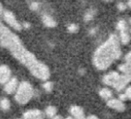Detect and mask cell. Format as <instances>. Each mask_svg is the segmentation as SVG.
Returning a JSON list of instances; mask_svg holds the SVG:
<instances>
[{
    "mask_svg": "<svg viewBox=\"0 0 131 119\" xmlns=\"http://www.w3.org/2000/svg\"><path fill=\"white\" fill-rule=\"evenodd\" d=\"M53 119H64L62 116H60V115H54V117H53Z\"/></svg>",
    "mask_w": 131,
    "mask_h": 119,
    "instance_id": "25",
    "label": "cell"
},
{
    "mask_svg": "<svg viewBox=\"0 0 131 119\" xmlns=\"http://www.w3.org/2000/svg\"><path fill=\"white\" fill-rule=\"evenodd\" d=\"M56 112H57V110L54 106H48V107L45 109V114H46L47 116L49 117V118H53L54 115H56Z\"/></svg>",
    "mask_w": 131,
    "mask_h": 119,
    "instance_id": "16",
    "label": "cell"
},
{
    "mask_svg": "<svg viewBox=\"0 0 131 119\" xmlns=\"http://www.w3.org/2000/svg\"><path fill=\"white\" fill-rule=\"evenodd\" d=\"M107 105L108 107L119 111V112H123L126 109V106H125L123 101H121L120 99H110V100H108Z\"/></svg>",
    "mask_w": 131,
    "mask_h": 119,
    "instance_id": "9",
    "label": "cell"
},
{
    "mask_svg": "<svg viewBox=\"0 0 131 119\" xmlns=\"http://www.w3.org/2000/svg\"><path fill=\"white\" fill-rule=\"evenodd\" d=\"M121 55L122 51L119 39L115 34H112L95 51L93 64L99 70H105L115 60L119 59Z\"/></svg>",
    "mask_w": 131,
    "mask_h": 119,
    "instance_id": "2",
    "label": "cell"
},
{
    "mask_svg": "<svg viewBox=\"0 0 131 119\" xmlns=\"http://www.w3.org/2000/svg\"><path fill=\"white\" fill-rule=\"evenodd\" d=\"M112 95H113L112 91L109 89H107V88L102 89L101 91H100V96H101L103 99H104V100H110Z\"/></svg>",
    "mask_w": 131,
    "mask_h": 119,
    "instance_id": "15",
    "label": "cell"
},
{
    "mask_svg": "<svg viewBox=\"0 0 131 119\" xmlns=\"http://www.w3.org/2000/svg\"><path fill=\"white\" fill-rule=\"evenodd\" d=\"M11 79V71L7 66H0V83L6 84Z\"/></svg>",
    "mask_w": 131,
    "mask_h": 119,
    "instance_id": "8",
    "label": "cell"
},
{
    "mask_svg": "<svg viewBox=\"0 0 131 119\" xmlns=\"http://www.w3.org/2000/svg\"><path fill=\"white\" fill-rule=\"evenodd\" d=\"M18 87H19V81H18V79H17L16 78H11V79L5 84L4 90H5V91L7 93L12 94V93H14V92H16Z\"/></svg>",
    "mask_w": 131,
    "mask_h": 119,
    "instance_id": "10",
    "label": "cell"
},
{
    "mask_svg": "<svg viewBox=\"0 0 131 119\" xmlns=\"http://www.w3.org/2000/svg\"><path fill=\"white\" fill-rule=\"evenodd\" d=\"M70 113L72 114V116L75 119H85L86 116H85L84 111L81 107L80 106H77V105H74L70 108Z\"/></svg>",
    "mask_w": 131,
    "mask_h": 119,
    "instance_id": "13",
    "label": "cell"
},
{
    "mask_svg": "<svg viewBox=\"0 0 131 119\" xmlns=\"http://www.w3.org/2000/svg\"><path fill=\"white\" fill-rule=\"evenodd\" d=\"M42 23L45 24L46 27H49V28H54L56 26V22L51 16L49 15H42Z\"/></svg>",
    "mask_w": 131,
    "mask_h": 119,
    "instance_id": "14",
    "label": "cell"
},
{
    "mask_svg": "<svg viewBox=\"0 0 131 119\" xmlns=\"http://www.w3.org/2000/svg\"><path fill=\"white\" fill-rule=\"evenodd\" d=\"M119 70L123 74H131V51L126 56L125 63L119 66Z\"/></svg>",
    "mask_w": 131,
    "mask_h": 119,
    "instance_id": "12",
    "label": "cell"
},
{
    "mask_svg": "<svg viewBox=\"0 0 131 119\" xmlns=\"http://www.w3.org/2000/svg\"><path fill=\"white\" fill-rule=\"evenodd\" d=\"M1 14H3V7H2V5L0 4V15Z\"/></svg>",
    "mask_w": 131,
    "mask_h": 119,
    "instance_id": "26",
    "label": "cell"
},
{
    "mask_svg": "<svg viewBox=\"0 0 131 119\" xmlns=\"http://www.w3.org/2000/svg\"><path fill=\"white\" fill-rule=\"evenodd\" d=\"M3 18H4V20H5L12 29H14V30H20L21 29H22V25L18 21V19H16L15 15L13 14L11 11L7 10V11L3 12Z\"/></svg>",
    "mask_w": 131,
    "mask_h": 119,
    "instance_id": "5",
    "label": "cell"
},
{
    "mask_svg": "<svg viewBox=\"0 0 131 119\" xmlns=\"http://www.w3.org/2000/svg\"><path fill=\"white\" fill-rule=\"evenodd\" d=\"M104 1H106V2H109V1H112V0H104Z\"/></svg>",
    "mask_w": 131,
    "mask_h": 119,
    "instance_id": "29",
    "label": "cell"
},
{
    "mask_svg": "<svg viewBox=\"0 0 131 119\" xmlns=\"http://www.w3.org/2000/svg\"><path fill=\"white\" fill-rule=\"evenodd\" d=\"M117 7H118V8H119L120 10H125V9H126V5H125V4H123V3H119Z\"/></svg>",
    "mask_w": 131,
    "mask_h": 119,
    "instance_id": "23",
    "label": "cell"
},
{
    "mask_svg": "<svg viewBox=\"0 0 131 119\" xmlns=\"http://www.w3.org/2000/svg\"><path fill=\"white\" fill-rule=\"evenodd\" d=\"M34 95L33 87L27 81L21 82L15 92V100L19 104L28 103Z\"/></svg>",
    "mask_w": 131,
    "mask_h": 119,
    "instance_id": "3",
    "label": "cell"
},
{
    "mask_svg": "<svg viewBox=\"0 0 131 119\" xmlns=\"http://www.w3.org/2000/svg\"><path fill=\"white\" fill-rule=\"evenodd\" d=\"M116 28L120 31V41H121V42L123 45H127L130 42V34L128 33V28H127L126 22L121 19V20L118 21Z\"/></svg>",
    "mask_w": 131,
    "mask_h": 119,
    "instance_id": "4",
    "label": "cell"
},
{
    "mask_svg": "<svg viewBox=\"0 0 131 119\" xmlns=\"http://www.w3.org/2000/svg\"><path fill=\"white\" fill-rule=\"evenodd\" d=\"M43 89L45 90L46 91H51L52 89H53V83L52 82L47 81L43 84Z\"/></svg>",
    "mask_w": 131,
    "mask_h": 119,
    "instance_id": "20",
    "label": "cell"
},
{
    "mask_svg": "<svg viewBox=\"0 0 131 119\" xmlns=\"http://www.w3.org/2000/svg\"><path fill=\"white\" fill-rule=\"evenodd\" d=\"M129 82H131V74H123L120 75V78L117 81L116 85L115 86V89L117 91H121L127 86Z\"/></svg>",
    "mask_w": 131,
    "mask_h": 119,
    "instance_id": "7",
    "label": "cell"
},
{
    "mask_svg": "<svg viewBox=\"0 0 131 119\" xmlns=\"http://www.w3.org/2000/svg\"><path fill=\"white\" fill-rule=\"evenodd\" d=\"M0 108L4 111H7L10 108V102L7 98H4L0 101Z\"/></svg>",
    "mask_w": 131,
    "mask_h": 119,
    "instance_id": "17",
    "label": "cell"
},
{
    "mask_svg": "<svg viewBox=\"0 0 131 119\" xmlns=\"http://www.w3.org/2000/svg\"><path fill=\"white\" fill-rule=\"evenodd\" d=\"M93 16H94V11H92V10H91V11H88L86 13V15H85V20L86 21H90L91 20V19H93Z\"/></svg>",
    "mask_w": 131,
    "mask_h": 119,
    "instance_id": "19",
    "label": "cell"
},
{
    "mask_svg": "<svg viewBox=\"0 0 131 119\" xmlns=\"http://www.w3.org/2000/svg\"><path fill=\"white\" fill-rule=\"evenodd\" d=\"M68 31H69V33H77L78 30H79V26H78L77 24H70V25L68 26Z\"/></svg>",
    "mask_w": 131,
    "mask_h": 119,
    "instance_id": "18",
    "label": "cell"
},
{
    "mask_svg": "<svg viewBox=\"0 0 131 119\" xmlns=\"http://www.w3.org/2000/svg\"><path fill=\"white\" fill-rule=\"evenodd\" d=\"M66 119H75V118H74L73 116H69V117H67Z\"/></svg>",
    "mask_w": 131,
    "mask_h": 119,
    "instance_id": "28",
    "label": "cell"
},
{
    "mask_svg": "<svg viewBox=\"0 0 131 119\" xmlns=\"http://www.w3.org/2000/svg\"><path fill=\"white\" fill-rule=\"evenodd\" d=\"M85 119H99L97 116H95V115H90L89 117H86Z\"/></svg>",
    "mask_w": 131,
    "mask_h": 119,
    "instance_id": "24",
    "label": "cell"
},
{
    "mask_svg": "<svg viewBox=\"0 0 131 119\" xmlns=\"http://www.w3.org/2000/svg\"><path fill=\"white\" fill-rule=\"evenodd\" d=\"M119 78H120L119 73L116 72V71H112V72H110L109 74L104 76L103 81V83L105 85H107V86H111L115 88V86L116 85Z\"/></svg>",
    "mask_w": 131,
    "mask_h": 119,
    "instance_id": "6",
    "label": "cell"
},
{
    "mask_svg": "<svg viewBox=\"0 0 131 119\" xmlns=\"http://www.w3.org/2000/svg\"><path fill=\"white\" fill-rule=\"evenodd\" d=\"M125 95L126 97V100H131V87H127L125 91Z\"/></svg>",
    "mask_w": 131,
    "mask_h": 119,
    "instance_id": "21",
    "label": "cell"
},
{
    "mask_svg": "<svg viewBox=\"0 0 131 119\" xmlns=\"http://www.w3.org/2000/svg\"><path fill=\"white\" fill-rule=\"evenodd\" d=\"M38 7H39V4L38 3H36V2H33L31 5H30V8L32 10H36V9H38Z\"/></svg>",
    "mask_w": 131,
    "mask_h": 119,
    "instance_id": "22",
    "label": "cell"
},
{
    "mask_svg": "<svg viewBox=\"0 0 131 119\" xmlns=\"http://www.w3.org/2000/svg\"><path fill=\"white\" fill-rule=\"evenodd\" d=\"M0 45L9 50L12 56L23 64L35 78L41 80H46L50 78L48 67L40 62L34 55L26 49L19 36L4 24L0 29Z\"/></svg>",
    "mask_w": 131,
    "mask_h": 119,
    "instance_id": "1",
    "label": "cell"
},
{
    "mask_svg": "<svg viewBox=\"0 0 131 119\" xmlns=\"http://www.w3.org/2000/svg\"><path fill=\"white\" fill-rule=\"evenodd\" d=\"M130 22H131V19H130Z\"/></svg>",
    "mask_w": 131,
    "mask_h": 119,
    "instance_id": "30",
    "label": "cell"
},
{
    "mask_svg": "<svg viewBox=\"0 0 131 119\" xmlns=\"http://www.w3.org/2000/svg\"><path fill=\"white\" fill-rule=\"evenodd\" d=\"M128 7L131 8V0H128Z\"/></svg>",
    "mask_w": 131,
    "mask_h": 119,
    "instance_id": "27",
    "label": "cell"
},
{
    "mask_svg": "<svg viewBox=\"0 0 131 119\" xmlns=\"http://www.w3.org/2000/svg\"><path fill=\"white\" fill-rule=\"evenodd\" d=\"M18 119H20V118H18Z\"/></svg>",
    "mask_w": 131,
    "mask_h": 119,
    "instance_id": "31",
    "label": "cell"
},
{
    "mask_svg": "<svg viewBox=\"0 0 131 119\" xmlns=\"http://www.w3.org/2000/svg\"><path fill=\"white\" fill-rule=\"evenodd\" d=\"M23 119H45V115L40 110H29L24 113Z\"/></svg>",
    "mask_w": 131,
    "mask_h": 119,
    "instance_id": "11",
    "label": "cell"
}]
</instances>
